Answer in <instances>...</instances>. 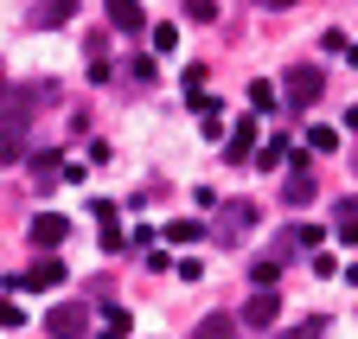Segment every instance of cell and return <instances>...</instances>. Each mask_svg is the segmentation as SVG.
Returning a JSON list of instances; mask_svg holds the SVG:
<instances>
[{
	"label": "cell",
	"mask_w": 358,
	"mask_h": 339,
	"mask_svg": "<svg viewBox=\"0 0 358 339\" xmlns=\"http://www.w3.org/2000/svg\"><path fill=\"white\" fill-rule=\"evenodd\" d=\"M320 90H327V71H320V64H294V71L282 77V109H313V103H320Z\"/></svg>",
	"instance_id": "obj_1"
},
{
	"label": "cell",
	"mask_w": 358,
	"mask_h": 339,
	"mask_svg": "<svg viewBox=\"0 0 358 339\" xmlns=\"http://www.w3.org/2000/svg\"><path fill=\"white\" fill-rule=\"evenodd\" d=\"M45 96H52L45 83H38V90H20V83H0V129H20V135H26V122H32V109H38Z\"/></svg>",
	"instance_id": "obj_2"
},
{
	"label": "cell",
	"mask_w": 358,
	"mask_h": 339,
	"mask_svg": "<svg viewBox=\"0 0 358 339\" xmlns=\"http://www.w3.org/2000/svg\"><path fill=\"white\" fill-rule=\"evenodd\" d=\"M83 326H90L83 301H58L52 314H45V333H52V339H83Z\"/></svg>",
	"instance_id": "obj_3"
},
{
	"label": "cell",
	"mask_w": 358,
	"mask_h": 339,
	"mask_svg": "<svg viewBox=\"0 0 358 339\" xmlns=\"http://www.w3.org/2000/svg\"><path fill=\"white\" fill-rule=\"evenodd\" d=\"M282 199H288L294 211L320 199V180H313V173H307V160H294V154H288V180H282Z\"/></svg>",
	"instance_id": "obj_4"
},
{
	"label": "cell",
	"mask_w": 358,
	"mask_h": 339,
	"mask_svg": "<svg viewBox=\"0 0 358 339\" xmlns=\"http://www.w3.org/2000/svg\"><path fill=\"white\" fill-rule=\"evenodd\" d=\"M275 314H282V294L275 288H256L250 301H243V314H237V326H275Z\"/></svg>",
	"instance_id": "obj_5"
},
{
	"label": "cell",
	"mask_w": 358,
	"mask_h": 339,
	"mask_svg": "<svg viewBox=\"0 0 358 339\" xmlns=\"http://www.w3.org/2000/svg\"><path fill=\"white\" fill-rule=\"evenodd\" d=\"M38 250H58L64 237H71V218H64V211H38V218H32V231H26Z\"/></svg>",
	"instance_id": "obj_6"
},
{
	"label": "cell",
	"mask_w": 358,
	"mask_h": 339,
	"mask_svg": "<svg viewBox=\"0 0 358 339\" xmlns=\"http://www.w3.org/2000/svg\"><path fill=\"white\" fill-rule=\"evenodd\" d=\"M58 282H64V263H58V257H38V263H32V269H26L13 288H26V294H45V288H58Z\"/></svg>",
	"instance_id": "obj_7"
},
{
	"label": "cell",
	"mask_w": 358,
	"mask_h": 339,
	"mask_svg": "<svg viewBox=\"0 0 358 339\" xmlns=\"http://www.w3.org/2000/svg\"><path fill=\"white\" fill-rule=\"evenodd\" d=\"M109 26H115V32H128V38H141V32H148L141 0H109Z\"/></svg>",
	"instance_id": "obj_8"
},
{
	"label": "cell",
	"mask_w": 358,
	"mask_h": 339,
	"mask_svg": "<svg viewBox=\"0 0 358 339\" xmlns=\"http://www.w3.org/2000/svg\"><path fill=\"white\" fill-rule=\"evenodd\" d=\"M250 224H256V211H250V205H224V211H217V237H224V243L250 237Z\"/></svg>",
	"instance_id": "obj_9"
},
{
	"label": "cell",
	"mask_w": 358,
	"mask_h": 339,
	"mask_svg": "<svg viewBox=\"0 0 358 339\" xmlns=\"http://www.w3.org/2000/svg\"><path fill=\"white\" fill-rule=\"evenodd\" d=\"M313 243H327V231H313V224H288V231H282V257H307Z\"/></svg>",
	"instance_id": "obj_10"
},
{
	"label": "cell",
	"mask_w": 358,
	"mask_h": 339,
	"mask_svg": "<svg viewBox=\"0 0 358 339\" xmlns=\"http://www.w3.org/2000/svg\"><path fill=\"white\" fill-rule=\"evenodd\" d=\"M224 154H231V160H256V115H243L237 129H231V141H224Z\"/></svg>",
	"instance_id": "obj_11"
},
{
	"label": "cell",
	"mask_w": 358,
	"mask_h": 339,
	"mask_svg": "<svg viewBox=\"0 0 358 339\" xmlns=\"http://www.w3.org/2000/svg\"><path fill=\"white\" fill-rule=\"evenodd\" d=\"M90 211H96V224H103V250H128V237H122V224H115V199H96Z\"/></svg>",
	"instance_id": "obj_12"
},
{
	"label": "cell",
	"mask_w": 358,
	"mask_h": 339,
	"mask_svg": "<svg viewBox=\"0 0 358 339\" xmlns=\"http://www.w3.org/2000/svg\"><path fill=\"white\" fill-rule=\"evenodd\" d=\"M192 339H243V326H237L231 314H205V320L192 326Z\"/></svg>",
	"instance_id": "obj_13"
},
{
	"label": "cell",
	"mask_w": 358,
	"mask_h": 339,
	"mask_svg": "<svg viewBox=\"0 0 358 339\" xmlns=\"http://www.w3.org/2000/svg\"><path fill=\"white\" fill-rule=\"evenodd\" d=\"M77 13V0H38V7H32V26H64Z\"/></svg>",
	"instance_id": "obj_14"
},
{
	"label": "cell",
	"mask_w": 358,
	"mask_h": 339,
	"mask_svg": "<svg viewBox=\"0 0 358 339\" xmlns=\"http://www.w3.org/2000/svg\"><path fill=\"white\" fill-rule=\"evenodd\" d=\"M250 109L256 115H275L282 109V90H275V83H250Z\"/></svg>",
	"instance_id": "obj_15"
},
{
	"label": "cell",
	"mask_w": 358,
	"mask_h": 339,
	"mask_svg": "<svg viewBox=\"0 0 358 339\" xmlns=\"http://www.w3.org/2000/svg\"><path fill=\"white\" fill-rule=\"evenodd\" d=\"M13 160H26V135L20 129H0V166H13Z\"/></svg>",
	"instance_id": "obj_16"
},
{
	"label": "cell",
	"mask_w": 358,
	"mask_h": 339,
	"mask_svg": "<svg viewBox=\"0 0 358 339\" xmlns=\"http://www.w3.org/2000/svg\"><path fill=\"white\" fill-rule=\"evenodd\" d=\"M205 237V224H192V218H173L166 224V243H199Z\"/></svg>",
	"instance_id": "obj_17"
},
{
	"label": "cell",
	"mask_w": 358,
	"mask_h": 339,
	"mask_svg": "<svg viewBox=\"0 0 358 339\" xmlns=\"http://www.w3.org/2000/svg\"><path fill=\"white\" fill-rule=\"evenodd\" d=\"M256 166H262V173H275V166H288V141H275V147H256Z\"/></svg>",
	"instance_id": "obj_18"
},
{
	"label": "cell",
	"mask_w": 358,
	"mask_h": 339,
	"mask_svg": "<svg viewBox=\"0 0 358 339\" xmlns=\"http://www.w3.org/2000/svg\"><path fill=\"white\" fill-rule=\"evenodd\" d=\"M103 333H115V339L128 333V308H122V301H109V308H103Z\"/></svg>",
	"instance_id": "obj_19"
},
{
	"label": "cell",
	"mask_w": 358,
	"mask_h": 339,
	"mask_svg": "<svg viewBox=\"0 0 358 339\" xmlns=\"http://www.w3.org/2000/svg\"><path fill=\"white\" fill-rule=\"evenodd\" d=\"M275 275H282V257H262L256 263V288H275Z\"/></svg>",
	"instance_id": "obj_20"
},
{
	"label": "cell",
	"mask_w": 358,
	"mask_h": 339,
	"mask_svg": "<svg viewBox=\"0 0 358 339\" xmlns=\"http://www.w3.org/2000/svg\"><path fill=\"white\" fill-rule=\"evenodd\" d=\"M0 326H26V308H20V301H7V294H0Z\"/></svg>",
	"instance_id": "obj_21"
},
{
	"label": "cell",
	"mask_w": 358,
	"mask_h": 339,
	"mask_svg": "<svg viewBox=\"0 0 358 339\" xmlns=\"http://www.w3.org/2000/svg\"><path fill=\"white\" fill-rule=\"evenodd\" d=\"M148 38H154V52H173V45H179V26H154Z\"/></svg>",
	"instance_id": "obj_22"
},
{
	"label": "cell",
	"mask_w": 358,
	"mask_h": 339,
	"mask_svg": "<svg viewBox=\"0 0 358 339\" xmlns=\"http://www.w3.org/2000/svg\"><path fill=\"white\" fill-rule=\"evenodd\" d=\"M333 141H339L333 129H307V147H313V154H333Z\"/></svg>",
	"instance_id": "obj_23"
},
{
	"label": "cell",
	"mask_w": 358,
	"mask_h": 339,
	"mask_svg": "<svg viewBox=\"0 0 358 339\" xmlns=\"http://www.w3.org/2000/svg\"><path fill=\"white\" fill-rule=\"evenodd\" d=\"M128 77L134 83H154V58H128Z\"/></svg>",
	"instance_id": "obj_24"
},
{
	"label": "cell",
	"mask_w": 358,
	"mask_h": 339,
	"mask_svg": "<svg viewBox=\"0 0 358 339\" xmlns=\"http://www.w3.org/2000/svg\"><path fill=\"white\" fill-rule=\"evenodd\" d=\"M327 333V320H307V326H294V333H282V339H320Z\"/></svg>",
	"instance_id": "obj_25"
},
{
	"label": "cell",
	"mask_w": 358,
	"mask_h": 339,
	"mask_svg": "<svg viewBox=\"0 0 358 339\" xmlns=\"http://www.w3.org/2000/svg\"><path fill=\"white\" fill-rule=\"evenodd\" d=\"M256 7H294V0H256Z\"/></svg>",
	"instance_id": "obj_26"
},
{
	"label": "cell",
	"mask_w": 358,
	"mask_h": 339,
	"mask_svg": "<svg viewBox=\"0 0 358 339\" xmlns=\"http://www.w3.org/2000/svg\"><path fill=\"white\" fill-rule=\"evenodd\" d=\"M96 339H115V333H96Z\"/></svg>",
	"instance_id": "obj_27"
},
{
	"label": "cell",
	"mask_w": 358,
	"mask_h": 339,
	"mask_svg": "<svg viewBox=\"0 0 358 339\" xmlns=\"http://www.w3.org/2000/svg\"><path fill=\"white\" fill-rule=\"evenodd\" d=\"M352 166H358V147H352Z\"/></svg>",
	"instance_id": "obj_28"
}]
</instances>
